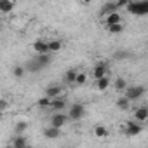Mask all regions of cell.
Here are the masks:
<instances>
[{
    "mask_svg": "<svg viewBox=\"0 0 148 148\" xmlns=\"http://www.w3.org/2000/svg\"><path fill=\"white\" fill-rule=\"evenodd\" d=\"M127 12L134 16H146L148 14V0H131L127 4Z\"/></svg>",
    "mask_w": 148,
    "mask_h": 148,
    "instance_id": "6da1fadb",
    "label": "cell"
},
{
    "mask_svg": "<svg viewBox=\"0 0 148 148\" xmlns=\"http://www.w3.org/2000/svg\"><path fill=\"white\" fill-rule=\"evenodd\" d=\"M51 61H52L51 52H44V54H37V58L32 59L28 64H30V70H42V68L49 66Z\"/></svg>",
    "mask_w": 148,
    "mask_h": 148,
    "instance_id": "7a4b0ae2",
    "label": "cell"
},
{
    "mask_svg": "<svg viewBox=\"0 0 148 148\" xmlns=\"http://www.w3.org/2000/svg\"><path fill=\"white\" fill-rule=\"evenodd\" d=\"M145 91H146L145 86H131V87L127 86V87L124 89V96L132 103V101H138V99L145 94Z\"/></svg>",
    "mask_w": 148,
    "mask_h": 148,
    "instance_id": "3957f363",
    "label": "cell"
},
{
    "mask_svg": "<svg viewBox=\"0 0 148 148\" xmlns=\"http://www.w3.org/2000/svg\"><path fill=\"white\" fill-rule=\"evenodd\" d=\"M68 120H80L84 115H86V106L80 105V103H75V105H71L68 108Z\"/></svg>",
    "mask_w": 148,
    "mask_h": 148,
    "instance_id": "277c9868",
    "label": "cell"
},
{
    "mask_svg": "<svg viewBox=\"0 0 148 148\" xmlns=\"http://www.w3.org/2000/svg\"><path fill=\"white\" fill-rule=\"evenodd\" d=\"M124 132H125L127 136H139V134L143 132V124L138 122V120H129V122L125 124Z\"/></svg>",
    "mask_w": 148,
    "mask_h": 148,
    "instance_id": "5b68a950",
    "label": "cell"
},
{
    "mask_svg": "<svg viewBox=\"0 0 148 148\" xmlns=\"http://www.w3.org/2000/svg\"><path fill=\"white\" fill-rule=\"evenodd\" d=\"M68 122V115L64 112H56L52 117H51V125L52 127H58V129H63Z\"/></svg>",
    "mask_w": 148,
    "mask_h": 148,
    "instance_id": "8992f818",
    "label": "cell"
},
{
    "mask_svg": "<svg viewBox=\"0 0 148 148\" xmlns=\"http://www.w3.org/2000/svg\"><path fill=\"white\" fill-rule=\"evenodd\" d=\"M105 75H108V64L103 63V61L96 63L94 68H92V79L96 80V79H101V77H105Z\"/></svg>",
    "mask_w": 148,
    "mask_h": 148,
    "instance_id": "52a82bcc",
    "label": "cell"
},
{
    "mask_svg": "<svg viewBox=\"0 0 148 148\" xmlns=\"http://www.w3.org/2000/svg\"><path fill=\"white\" fill-rule=\"evenodd\" d=\"M103 18H105V26H110V25H115V23H124V21H122V14H120L119 11L110 12V14H106V16H103Z\"/></svg>",
    "mask_w": 148,
    "mask_h": 148,
    "instance_id": "ba28073f",
    "label": "cell"
},
{
    "mask_svg": "<svg viewBox=\"0 0 148 148\" xmlns=\"http://www.w3.org/2000/svg\"><path fill=\"white\" fill-rule=\"evenodd\" d=\"M64 106H66V99H63L61 96H59V98L51 99V105H49V108H51L52 112H63V110H64Z\"/></svg>",
    "mask_w": 148,
    "mask_h": 148,
    "instance_id": "9c48e42d",
    "label": "cell"
},
{
    "mask_svg": "<svg viewBox=\"0 0 148 148\" xmlns=\"http://www.w3.org/2000/svg\"><path fill=\"white\" fill-rule=\"evenodd\" d=\"M134 120H138V122H146L148 120V108L146 106H138L136 110H134Z\"/></svg>",
    "mask_w": 148,
    "mask_h": 148,
    "instance_id": "30bf717a",
    "label": "cell"
},
{
    "mask_svg": "<svg viewBox=\"0 0 148 148\" xmlns=\"http://www.w3.org/2000/svg\"><path fill=\"white\" fill-rule=\"evenodd\" d=\"M61 94H63V87H61V86H49V87L45 89V96L51 98V99L59 98Z\"/></svg>",
    "mask_w": 148,
    "mask_h": 148,
    "instance_id": "8fae6325",
    "label": "cell"
},
{
    "mask_svg": "<svg viewBox=\"0 0 148 148\" xmlns=\"http://www.w3.org/2000/svg\"><path fill=\"white\" fill-rule=\"evenodd\" d=\"M11 145L16 146V148H25V146H28V139L25 138V134H16V136L12 138Z\"/></svg>",
    "mask_w": 148,
    "mask_h": 148,
    "instance_id": "7c38bea8",
    "label": "cell"
},
{
    "mask_svg": "<svg viewBox=\"0 0 148 148\" xmlns=\"http://www.w3.org/2000/svg\"><path fill=\"white\" fill-rule=\"evenodd\" d=\"M59 134H61V129H58V127L49 125L47 129H44V138H47V139H56V138H59Z\"/></svg>",
    "mask_w": 148,
    "mask_h": 148,
    "instance_id": "4fadbf2b",
    "label": "cell"
},
{
    "mask_svg": "<svg viewBox=\"0 0 148 148\" xmlns=\"http://www.w3.org/2000/svg\"><path fill=\"white\" fill-rule=\"evenodd\" d=\"M33 51H35L37 54L49 52V49H47V40H35V42H33Z\"/></svg>",
    "mask_w": 148,
    "mask_h": 148,
    "instance_id": "5bb4252c",
    "label": "cell"
},
{
    "mask_svg": "<svg viewBox=\"0 0 148 148\" xmlns=\"http://www.w3.org/2000/svg\"><path fill=\"white\" fill-rule=\"evenodd\" d=\"M110 84H112V82H110L108 75H105V77H101V79H96V89H98V91H101V92H103V91H106V89L110 87Z\"/></svg>",
    "mask_w": 148,
    "mask_h": 148,
    "instance_id": "9a60e30c",
    "label": "cell"
},
{
    "mask_svg": "<svg viewBox=\"0 0 148 148\" xmlns=\"http://www.w3.org/2000/svg\"><path fill=\"white\" fill-rule=\"evenodd\" d=\"M12 9H14V4H12V0H0V12H4V14H9Z\"/></svg>",
    "mask_w": 148,
    "mask_h": 148,
    "instance_id": "2e32d148",
    "label": "cell"
},
{
    "mask_svg": "<svg viewBox=\"0 0 148 148\" xmlns=\"http://www.w3.org/2000/svg\"><path fill=\"white\" fill-rule=\"evenodd\" d=\"M115 11H119L117 4H115V2H106V4L101 7V16H106V14H110V12H115Z\"/></svg>",
    "mask_w": 148,
    "mask_h": 148,
    "instance_id": "e0dca14e",
    "label": "cell"
},
{
    "mask_svg": "<svg viewBox=\"0 0 148 148\" xmlns=\"http://www.w3.org/2000/svg\"><path fill=\"white\" fill-rule=\"evenodd\" d=\"M106 30H108V33H110V35H120V33L124 32V23L110 25V26H106Z\"/></svg>",
    "mask_w": 148,
    "mask_h": 148,
    "instance_id": "ac0fdd59",
    "label": "cell"
},
{
    "mask_svg": "<svg viewBox=\"0 0 148 148\" xmlns=\"http://www.w3.org/2000/svg\"><path fill=\"white\" fill-rule=\"evenodd\" d=\"M63 47V42L61 40H47V49L49 52H59Z\"/></svg>",
    "mask_w": 148,
    "mask_h": 148,
    "instance_id": "d6986e66",
    "label": "cell"
},
{
    "mask_svg": "<svg viewBox=\"0 0 148 148\" xmlns=\"http://www.w3.org/2000/svg\"><path fill=\"white\" fill-rule=\"evenodd\" d=\"M75 75H77V70H68V71H64V75H63V80L66 82V84H75Z\"/></svg>",
    "mask_w": 148,
    "mask_h": 148,
    "instance_id": "ffe728a7",
    "label": "cell"
},
{
    "mask_svg": "<svg viewBox=\"0 0 148 148\" xmlns=\"http://www.w3.org/2000/svg\"><path fill=\"white\" fill-rule=\"evenodd\" d=\"M92 134H94L96 138H106L110 132H108V129H106L105 125H96V127L92 129Z\"/></svg>",
    "mask_w": 148,
    "mask_h": 148,
    "instance_id": "44dd1931",
    "label": "cell"
},
{
    "mask_svg": "<svg viewBox=\"0 0 148 148\" xmlns=\"http://www.w3.org/2000/svg\"><path fill=\"white\" fill-rule=\"evenodd\" d=\"M25 73H26V68H25L23 64H16V66L12 68V75H14L16 79H23Z\"/></svg>",
    "mask_w": 148,
    "mask_h": 148,
    "instance_id": "7402d4cb",
    "label": "cell"
},
{
    "mask_svg": "<svg viewBox=\"0 0 148 148\" xmlns=\"http://www.w3.org/2000/svg\"><path fill=\"white\" fill-rule=\"evenodd\" d=\"M26 129H28V122H26V120H19V122L14 125V132H16V134H25Z\"/></svg>",
    "mask_w": 148,
    "mask_h": 148,
    "instance_id": "603a6c76",
    "label": "cell"
},
{
    "mask_svg": "<svg viewBox=\"0 0 148 148\" xmlns=\"http://www.w3.org/2000/svg\"><path fill=\"white\" fill-rule=\"evenodd\" d=\"M113 87H115L117 91H120V92H124V89L127 87V82H125V79H122V77H119V79H115V82H113Z\"/></svg>",
    "mask_w": 148,
    "mask_h": 148,
    "instance_id": "cb8c5ba5",
    "label": "cell"
},
{
    "mask_svg": "<svg viewBox=\"0 0 148 148\" xmlns=\"http://www.w3.org/2000/svg\"><path fill=\"white\" fill-rule=\"evenodd\" d=\"M129 105H131V101H129L125 96H122V98L117 99V106H119L120 110H129Z\"/></svg>",
    "mask_w": 148,
    "mask_h": 148,
    "instance_id": "d4e9b609",
    "label": "cell"
},
{
    "mask_svg": "<svg viewBox=\"0 0 148 148\" xmlns=\"http://www.w3.org/2000/svg\"><path fill=\"white\" fill-rule=\"evenodd\" d=\"M87 82V75L86 73H82V71H77V75H75V84L77 86H84Z\"/></svg>",
    "mask_w": 148,
    "mask_h": 148,
    "instance_id": "484cf974",
    "label": "cell"
},
{
    "mask_svg": "<svg viewBox=\"0 0 148 148\" xmlns=\"http://www.w3.org/2000/svg\"><path fill=\"white\" fill-rule=\"evenodd\" d=\"M49 105H51V98H47V96H44L37 101V106H40V108H49Z\"/></svg>",
    "mask_w": 148,
    "mask_h": 148,
    "instance_id": "4316f807",
    "label": "cell"
},
{
    "mask_svg": "<svg viewBox=\"0 0 148 148\" xmlns=\"http://www.w3.org/2000/svg\"><path fill=\"white\" fill-rule=\"evenodd\" d=\"M129 56H131V54H129L127 51H120V52H117V54H115V59H127Z\"/></svg>",
    "mask_w": 148,
    "mask_h": 148,
    "instance_id": "83f0119b",
    "label": "cell"
},
{
    "mask_svg": "<svg viewBox=\"0 0 148 148\" xmlns=\"http://www.w3.org/2000/svg\"><path fill=\"white\" fill-rule=\"evenodd\" d=\"M129 2H131V0H115V4H117V7H119V9H125Z\"/></svg>",
    "mask_w": 148,
    "mask_h": 148,
    "instance_id": "f1b7e54d",
    "label": "cell"
},
{
    "mask_svg": "<svg viewBox=\"0 0 148 148\" xmlns=\"http://www.w3.org/2000/svg\"><path fill=\"white\" fill-rule=\"evenodd\" d=\"M11 105H9V101L7 99H4V98H0V110H7Z\"/></svg>",
    "mask_w": 148,
    "mask_h": 148,
    "instance_id": "f546056e",
    "label": "cell"
},
{
    "mask_svg": "<svg viewBox=\"0 0 148 148\" xmlns=\"http://www.w3.org/2000/svg\"><path fill=\"white\" fill-rule=\"evenodd\" d=\"M80 2H82L84 5H89V4H92V0H80Z\"/></svg>",
    "mask_w": 148,
    "mask_h": 148,
    "instance_id": "4dcf8cb0",
    "label": "cell"
}]
</instances>
